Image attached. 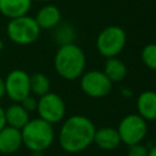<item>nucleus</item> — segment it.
<instances>
[{
	"instance_id": "nucleus-1",
	"label": "nucleus",
	"mask_w": 156,
	"mask_h": 156,
	"mask_svg": "<svg viewBox=\"0 0 156 156\" xmlns=\"http://www.w3.org/2000/svg\"><path fill=\"white\" fill-rule=\"evenodd\" d=\"M95 130L96 128L90 118L83 115H73L61 126L60 146L68 154L82 152L93 144Z\"/></svg>"
},
{
	"instance_id": "nucleus-2",
	"label": "nucleus",
	"mask_w": 156,
	"mask_h": 156,
	"mask_svg": "<svg viewBox=\"0 0 156 156\" xmlns=\"http://www.w3.org/2000/svg\"><path fill=\"white\" fill-rule=\"evenodd\" d=\"M87 57L82 48L74 43L60 45L54 57V67L56 73L67 80L79 78L85 69Z\"/></svg>"
},
{
	"instance_id": "nucleus-3",
	"label": "nucleus",
	"mask_w": 156,
	"mask_h": 156,
	"mask_svg": "<svg viewBox=\"0 0 156 156\" xmlns=\"http://www.w3.org/2000/svg\"><path fill=\"white\" fill-rule=\"evenodd\" d=\"M22 144L33 152H41L51 146L55 139L52 124L41 119H29L21 129Z\"/></svg>"
},
{
	"instance_id": "nucleus-4",
	"label": "nucleus",
	"mask_w": 156,
	"mask_h": 156,
	"mask_svg": "<svg viewBox=\"0 0 156 156\" xmlns=\"http://www.w3.org/2000/svg\"><path fill=\"white\" fill-rule=\"evenodd\" d=\"M40 27L33 17L27 15L11 18L6 27L7 37L18 45H28L34 43L40 35Z\"/></svg>"
},
{
	"instance_id": "nucleus-5",
	"label": "nucleus",
	"mask_w": 156,
	"mask_h": 156,
	"mask_svg": "<svg viewBox=\"0 0 156 156\" xmlns=\"http://www.w3.org/2000/svg\"><path fill=\"white\" fill-rule=\"evenodd\" d=\"M127 44V34L118 26H108L104 28L96 38V49L99 54L106 58L116 57L122 52Z\"/></svg>"
},
{
	"instance_id": "nucleus-6",
	"label": "nucleus",
	"mask_w": 156,
	"mask_h": 156,
	"mask_svg": "<svg viewBox=\"0 0 156 156\" xmlns=\"http://www.w3.org/2000/svg\"><path fill=\"white\" fill-rule=\"evenodd\" d=\"M121 143L126 145H133L141 143L147 133L146 121L138 113H130L124 116L117 128Z\"/></svg>"
},
{
	"instance_id": "nucleus-7",
	"label": "nucleus",
	"mask_w": 156,
	"mask_h": 156,
	"mask_svg": "<svg viewBox=\"0 0 156 156\" xmlns=\"http://www.w3.org/2000/svg\"><path fill=\"white\" fill-rule=\"evenodd\" d=\"M112 82L107 78L104 71L91 69L84 72L80 76V89L82 91L94 99L107 96L112 90Z\"/></svg>"
},
{
	"instance_id": "nucleus-8",
	"label": "nucleus",
	"mask_w": 156,
	"mask_h": 156,
	"mask_svg": "<svg viewBox=\"0 0 156 156\" xmlns=\"http://www.w3.org/2000/svg\"><path fill=\"white\" fill-rule=\"evenodd\" d=\"M37 112L39 118L49 122L50 124L58 123L63 119L66 113L65 101L56 93H46L43 96H39Z\"/></svg>"
},
{
	"instance_id": "nucleus-9",
	"label": "nucleus",
	"mask_w": 156,
	"mask_h": 156,
	"mask_svg": "<svg viewBox=\"0 0 156 156\" xmlns=\"http://www.w3.org/2000/svg\"><path fill=\"white\" fill-rule=\"evenodd\" d=\"M5 94L15 102H21L30 94L29 74L23 69H13L5 78Z\"/></svg>"
},
{
	"instance_id": "nucleus-10",
	"label": "nucleus",
	"mask_w": 156,
	"mask_h": 156,
	"mask_svg": "<svg viewBox=\"0 0 156 156\" xmlns=\"http://www.w3.org/2000/svg\"><path fill=\"white\" fill-rule=\"evenodd\" d=\"M22 134L21 129L13 128L11 126H5L0 130V154L11 155L22 146Z\"/></svg>"
},
{
	"instance_id": "nucleus-11",
	"label": "nucleus",
	"mask_w": 156,
	"mask_h": 156,
	"mask_svg": "<svg viewBox=\"0 0 156 156\" xmlns=\"http://www.w3.org/2000/svg\"><path fill=\"white\" fill-rule=\"evenodd\" d=\"M93 144H95L101 150H106V151L115 150L121 144L119 134H118L117 129L112 128V127L99 128L95 130Z\"/></svg>"
},
{
	"instance_id": "nucleus-12",
	"label": "nucleus",
	"mask_w": 156,
	"mask_h": 156,
	"mask_svg": "<svg viewBox=\"0 0 156 156\" xmlns=\"http://www.w3.org/2000/svg\"><path fill=\"white\" fill-rule=\"evenodd\" d=\"M136 110L138 115L141 116L145 121L156 119V91L145 90L139 94L136 99Z\"/></svg>"
},
{
	"instance_id": "nucleus-13",
	"label": "nucleus",
	"mask_w": 156,
	"mask_h": 156,
	"mask_svg": "<svg viewBox=\"0 0 156 156\" xmlns=\"http://www.w3.org/2000/svg\"><path fill=\"white\" fill-rule=\"evenodd\" d=\"M34 20L40 29H54L61 22V11L55 5H45L37 12Z\"/></svg>"
},
{
	"instance_id": "nucleus-14",
	"label": "nucleus",
	"mask_w": 156,
	"mask_h": 156,
	"mask_svg": "<svg viewBox=\"0 0 156 156\" xmlns=\"http://www.w3.org/2000/svg\"><path fill=\"white\" fill-rule=\"evenodd\" d=\"M33 0H0V13L7 18L24 16L30 10Z\"/></svg>"
},
{
	"instance_id": "nucleus-15",
	"label": "nucleus",
	"mask_w": 156,
	"mask_h": 156,
	"mask_svg": "<svg viewBox=\"0 0 156 156\" xmlns=\"http://www.w3.org/2000/svg\"><path fill=\"white\" fill-rule=\"evenodd\" d=\"M6 124L17 129H22L29 121V112H27L21 104H13L5 111Z\"/></svg>"
},
{
	"instance_id": "nucleus-16",
	"label": "nucleus",
	"mask_w": 156,
	"mask_h": 156,
	"mask_svg": "<svg viewBox=\"0 0 156 156\" xmlns=\"http://www.w3.org/2000/svg\"><path fill=\"white\" fill-rule=\"evenodd\" d=\"M104 73L107 76V78L112 83L121 82L127 76V66L126 63L116 57H108L106 58L105 66H104Z\"/></svg>"
},
{
	"instance_id": "nucleus-17",
	"label": "nucleus",
	"mask_w": 156,
	"mask_h": 156,
	"mask_svg": "<svg viewBox=\"0 0 156 156\" xmlns=\"http://www.w3.org/2000/svg\"><path fill=\"white\" fill-rule=\"evenodd\" d=\"M29 84L30 93H33L37 96H43L44 94L50 91V80L44 73L37 72L29 76Z\"/></svg>"
},
{
	"instance_id": "nucleus-18",
	"label": "nucleus",
	"mask_w": 156,
	"mask_h": 156,
	"mask_svg": "<svg viewBox=\"0 0 156 156\" xmlns=\"http://www.w3.org/2000/svg\"><path fill=\"white\" fill-rule=\"evenodd\" d=\"M55 40L62 45V44H67V43H73V38H74V29L71 24L68 23H58L55 28Z\"/></svg>"
},
{
	"instance_id": "nucleus-19",
	"label": "nucleus",
	"mask_w": 156,
	"mask_h": 156,
	"mask_svg": "<svg viewBox=\"0 0 156 156\" xmlns=\"http://www.w3.org/2000/svg\"><path fill=\"white\" fill-rule=\"evenodd\" d=\"M140 56H141L143 63L147 68L156 71V43H150L145 45L141 50Z\"/></svg>"
},
{
	"instance_id": "nucleus-20",
	"label": "nucleus",
	"mask_w": 156,
	"mask_h": 156,
	"mask_svg": "<svg viewBox=\"0 0 156 156\" xmlns=\"http://www.w3.org/2000/svg\"><path fill=\"white\" fill-rule=\"evenodd\" d=\"M128 156H147V151L149 149L143 145L141 143L138 144H133V145H128Z\"/></svg>"
},
{
	"instance_id": "nucleus-21",
	"label": "nucleus",
	"mask_w": 156,
	"mask_h": 156,
	"mask_svg": "<svg viewBox=\"0 0 156 156\" xmlns=\"http://www.w3.org/2000/svg\"><path fill=\"white\" fill-rule=\"evenodd\" d=\"M23 108L27 111V112H33V111H37V105H38V100H35L34 98L30 96V94L28 96H26L21 102H20Z\"/></svg>"
},
{
	"instance_id": "nucleus-22",
	"label": "nucleus",
	"mask_w": 156,
	"mask_h": 156,
	"mask_svg": "<svg viewBox=\"0 0 156 156\" xmlns=\"http://www.w3.org/2000/svg\"><path fill=\"white\" fill-rule=\"evenodd\" d=\"M6 126V119H5V110L0 107V130Z\"/></svg>"
},
{
	"instance_id": "nucleus-23",
	"label": "nucleus",
	"mask_w": 156,
	"mask_h": 156,
	"mask_svg": "<svg viewBox=\"0 0 156 156\" xmlns=\"http://www.w3.org/2000/svg\"><path fill=\"white\" fill-rule=\"evenodd\" d=\"M5 95V80L0 77V98Z\"/></svg>"
},
{
	"instance_id": "nucleus-24",
	"label": "nucleus",
	"mask_w": 156,
	"mask_h": 156,
	"mask_svg": "<svg viewBox=\"0 0 156 156\" xmlns=\"http://www.w3.org/2000/svg\"><path fill=\"white\" fill-rule=\"evenodd\" d=\"M147 156H156V145H154L152 147L149 149V151H147Z\"/></svg>"
},
{
	"instance_id": "nucleus-25",
	"label": "nucleus",
	"mask_w": 156,
	"mask_h": 156,
	"mask_svg": "<svg viewBox=\"0 0 156 156\" xmlns=\"http://www.w3.org/2000/svg\"><path fill=\"white\" fill-rule=\"evenodd\" d=\"M2 49H4V43H2V40L0 39V51H1Z\"/></svg>"
},
{
	"instance_id": "nucleus-26",
	"label": "nucleus",
	"mask_w": 156,
	"mask_h": 156,
	"mask_svg": "<svg viewBox=\"0 0 156 156\" xmlns=\"http://www.w3.org/2000/svg\"><path fill=\"white\" fill-rule=\"evenodd\" d=\"M35 1H40V2H46V1H50V0H35Z\"/></svg>"
}]
</instances>
